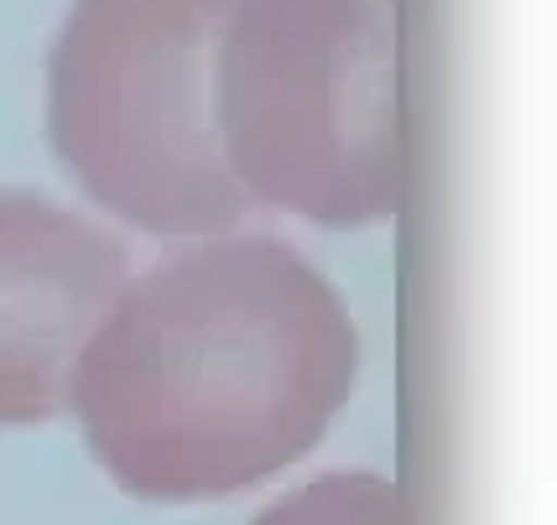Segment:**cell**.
<instances>
[{"mask_svg": "<svg viewBox=\"0 0 557 525\" xmlns=\"http://www.w3.org/2000/svg\"><path fill=\"white\" fill-rule=\"evenodd\" d=\"M355 375V317L313 265L282 239L209 235L125 282L69 407L121 489L214 500L313 453Z\"/></svg>", "mask_w": 557, "mask_h": 525, "instance_id": "cell-1", "label": "cell"}, {"mask_svg": "<svg viewBox=\"0 0 557 525\" xmlns=\"http://www.w3.org/2000/svg\"><path fill=\"white\" fill-rule=\"evenodd\" d=\"M214 130L250 203L360 229L401 188V68L386 0H235Z\"/></svg>", "mask_w": 557, "mask_h": 525, "instance_id": "cell-2", "label": "cell"}, {"mask_svg": "<svg viewBox=\"0 0 557 525\" xmlns=\"http://www.w3.org/2000/svg\"><path fill=\"white\" fill-rule=\"evenodd\" d=\"M235 0H78L48 63V141L73 183L146 235L250 214L214 130V48Z\"/></svg>", "mask_w": 557, "mask_h": 525, "instance_id": "cell-3", "label": "cell"}, {"mask_svg": "<svg viewBox=\"0 0 557 525\" xmlns=\"http://www.w3.org/2000/svg\"><path fill=\"white\" fill-rule=\"evenodd\" d=\"M131 282V250L52 198L0 188V427L69 411L73 364Z\"/></svg>", "mask_w": 557, "mask_h": 525, "instance_id": "cell-4", "label": "cell"}, {"mask_svg": "<svg viewBox=\"0 0 557 525\" xmlns=\"http://www.w3.org/2000/svg\"><path fill=\"white\" fill-rule=\"evenodd\" d=\"M256 525H412L396 484L375 474H329L287 500H276Z\"/></svg>", "mask_w": 557, "mask_h": 525, "instance_id": "cell-5", "label": "cell"}]
</instances>
